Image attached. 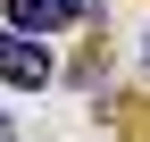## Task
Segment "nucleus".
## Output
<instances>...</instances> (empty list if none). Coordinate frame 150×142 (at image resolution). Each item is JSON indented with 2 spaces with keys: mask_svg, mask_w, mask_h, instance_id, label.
Masks as SVG:
<instances>
[{
  "mask_svg": "<svg viewBox=\"0 0 150 142\" xmlns=\"http://www.w3.org/2000/svg\"><path fill=\"white\" fill-rule=\"evenodd\" d=\"M92 0H8V25L17 33H59V25H83Z\"/></svg>",
  "mask_w": 150,
  "mask_h": 142,
  "instance_id": "obj_2",
  "label": "nucleus"
},
{
  "mask_svg": "<svg viewBox=\"0 0 150 142\" xmlns=\"http://www.w3.org/2000/svg\"><path fill=\"white\" fill-rule=\"evenodd\" d=\"M0 84H8V92H42V84H59V59H50L42 33L0 25Z\"/></svg>",
  "mask_w": 150,
  "mask_h": 142,
  "instance_id": "obj_1",
  "label": "nucleus"
}]
</instances>
